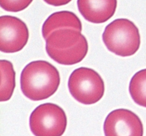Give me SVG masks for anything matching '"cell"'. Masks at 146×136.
Listing matches in <instances>:
<instances>
[{
    "mask_svg": "<svg viewBox=\"0 0 146 136\" xmlns=\"http://www.w3.org/2000/svg\"><path fill=\"white\" fill-rule=\"evenodd\" d=\"M129 92L134 102L146 108V69L138 71L133 76Z\"/></svg>",
    "mask_w": 146,
    "mask_h": 136,
    "instance_id": "cell-11",
    "label": "cell"
},
{
    "mask_svg": "<svg viewBox=\"0 0 146 136\" xmlns=\"http://www.w3.org/2000/svg\"><path fill=\"white\" fill-rule=\"evenodd\" d=\"M68 86L71 96L81 103L94 104L103 98L105 85L101 75L94 69L80 67L73 71Z\"/></svg>",
    "mask_w": 146,
    "mask_h": 136,
    "instance_id": "cell-4",
    "label": "cell"
},
{
    "mask_svg": "<svg viewBox=\"0 0 146 136\" xmlns=\"http://www.w3.org/2000/svg\"><path fill=\"white\" fill-rule=\"evenodd\" d=\"M77 5L78 11L86 21L102 24L114 15L117 0H78Z\"/></svg>",
    "mask_w": 146,
    "mask_h": 136,
    "instance_id": "cell-8",
    "label": "cell"
},
{
    "mask_svg": "<svg viewBox=\"0 0 146 136\" xmlns=\"http://www.w3.org/2000/svg\"><path fill=\"white\" fill-rule=\"evenodd\" d=\"M60 81L59 72L54 65L44 60L33 61L21 72V89L30 100H44L56 93Z\"/></svg>",
    "mask_w": 146,
    "mask_h": 136,
    "instance_id": "cell-1",
    "label": "cell"
},
{
    "mask_svg": "<svg viewBox=\"0 0 146 136\" xmlns=\"http://www.w3.org/2000/svg\"><path fill=\"white\" fill-rule=\"evenodd\" d=\"M33 0H0L1 7L9 12H18L27 8Z\"/></svg>",
    "mask_w": 146,
    "mask_h": 136,
    "instance_id": "cell-12",
    "label": "cell"
},
{
    "mask_svg": "<svg viewBox=\"0 0 146 136\" xmlns=\"http://www.w3.org/2000/svg\"><path fill=\"white\" fill-rule=\"evenodd\" d=\"M105 136H143L140 118L131 110L115 109L108 113L104 124Z\"/></svg>",
    "mask_w": 146,
    "mask_h": 136,
    "instance_id": "cell-7",
    "label": "cell"
},
{
    "mask_svg": "<svg viewBox=\"0 0 146 136\" xmlns=\"http://www.w3.org/2000/svg\"><path fill=\"white\" fill-rule=\"evenodd\" d=\"M29 126L35 136H62L66 129V115L55 103H43L31 113Z\"/></svg>",
    "mask_w": 146,
    "mask_h": 136,
    "instance_id": "cell-5",
    "label": "cell"
},
{
    "mask_svg": "<svg viewBox=\"0 0 146 136\" xmlns=\"http://www.w3.org/2000/svg\"><path fill=\"white\" fill-rule=\"evenodd\" d=\"M46 50L48 56L58 64L72 65L85 58L88 44L81 31L62 28L54 31L47 38Z\"/></svg>",
    "mask_w": 146,
    "mask_h": 136,
    "instance_id": "cell-2",
    "label": "cell"
},
{
    "mask_svg": "<svg viewBox=\"0 0 146 136\" xmlns=\"http://www.w3.org/2000/svg\"><path fill=\"white\" fill-rule=\"evenodd\" d=\"M46 4L54 7H60L68 4L71 0H44Z\"/></svg>",
    "mask_w": 146,
    "mask_h": 136,
    "instance_id": "cell-13",
    "label": "cell"
},
{
    "mask_svg": "<svg viewBox=\"0 0 146 136\" xmlns=\"http://www.w3.org/2000/svg\"><path fill=\"white\" fill-rule=\"evenodd\" d=\"M62 28L82 31L81 20L74 13L68 11L55 12L47 18L42 26V35L45 40L54 31Z\"/></svg>",
    "mask_w": 146,
    "mask_h": 136,
    "instance_id": "cell-9",
    "label": "cell"
},
{
    "mask_svg": "<svg viewBox=\"0 0 146 136\" xmlns=\"http://www.w3.org/2000/svg\"><path fill=\"white\" fill-rule=\"evenodd\" d=\"M102 38L107 49L121 57L133 55L141 45L138 27L127 18H118L110 23L105 28Z\"/></svg>",
    "mask_w": 146,
    "mask_h": 136,
    "instance_id": "cell-3",
    "label": "cell"
},
{
    "mask_svg": "<svg viewBox=\"0 0 146 136\" xmlns=\"http://www.w3.org/2000/svg\"><path fill=\"white\" fill-rule=\"evenodd\" d=\"M29 32L27 24L20 18L11 16L0 17V50L14 53L27 45Z\"/></svg>",
    "mask_w": 146,
    "mask_h": 136,
    "instance_id": "cell-6",
    "label": "cell"
},
{
    "mask_svg": "<svg viewBox=\"0 0 146 136\" xmlns=\"http://www.w3.org/2000/svg\"><path fill=\"white\" fill-rule=\"evenodd\" d=\"M1 70V86L0 101H7L12 96L15 89V71L12 63L9 60H0Z\"/></svg>",
    "mask_w": 146,
    "mask_h": 136,
    "instance_id": "cell-10",
    "label": "cell"
}]
</instances>
